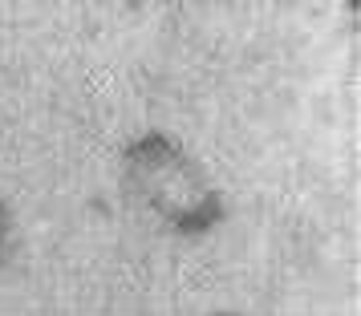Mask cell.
I'll return each mask as SVG.
<instances>
[{
	"label": "cell",
	"mask_w": 361,
	"mask_h": 316,
	"mask_svg": "<svg viewBox=\"0 0 361 316\" xmlns=\"http://www.w3.org/2000/svg\"><path fill=\"white\" fill-rule=\"evenodd\" d=\"M215 316H240V312H215Z\"/></svg>",
	"instance_id": "obj_3"
},
{
	"label": "cell",
	"mask_w": 361,
	"mask_h": 316,
	"mask_svg": "<svg viewBox=\"0 0 361 316\" xmlns=\"http://www.w3.org/2000/svg\"><path fill=\"white\" fill-rule=\"evenodd\" d=\"M122 179L126 191L163 227L187 239L207 235L224 223V195L212 183V175L191 158V150L163 130L138 134L122 150Z\"/></svg>",
	"instance_id": "obj_1"
},
{
	"label": "cell",
	"mask_w": 361,
	"mask_h": 316,
	"mask_svg": "<svg viewBox=\"0 0 361 316\" xmlns=\"http://www.w3.org/2000/svg\"><path fill=\"white\" fill-rule=\"evenodd\" d=\"M8 235H13V215H8V203L0 199V264H4V251H8Z\"/></svg>",
	"instance_id": "obj_2"
}]
</instances>
